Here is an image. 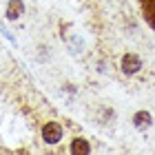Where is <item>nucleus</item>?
Wrapping results in <instances>:
<instances>
[{
	"instance_id": "obj_1",
	"label": "nucleus",
	"mask_w": 155,
	"mask_h": 155,
	"mask_svg": "<svg viewBox=\"0 0 155 155\" xmlns=\"http://www.w3.org/2000/svg\"><path fill=\"white\" fill-rule=\"evenodd\" d=\"M60 137H62V126L58 122H47L42 126V140L47 144H58Z\"/></svg>"
},
{
	"instance_id": "obj_2",
	"label": "nucleus",
	"mask_w": 155,
	"mask_h": 155,
	"mask_svg": "<svg viewBox=\"0 0 155 155\" xmlns=\"http://www.w3.org/2000/svg\"><path fill=\"white\" fill-rule=\"evenodd\" d=\"M140 69H142V60H140L135 53H126L124 58H122V71H124L126 75L137 73Z\"/></svg>"
},
{
	"instance_id": "obj_3",
	"label": "nucleus",
	"mask_w": 155,
	"mask_h": 155,
	"mask_svg": "<svg viewBox=\"0 0 155 155\" xmlns=\"http://www.w3.org/2000/svg\"><path fill=\"white\" fill-rule=\"evenodd\" d=\"M22 13H25V2L22 0H9V5H7V18L18 20Z\"/></svg>"
},
{
	"instance_id": "obj_4",
	"label": "nucleus",
	"mask_w": 155,
	"mask_h": 155,
	"mask_svg": "<svg viewBox=\"0 0 155 155\" xmlns=\"http://www.w3.org/2000/svg\"><path fill=\"white\" fill-rule=\"evenodd\" d=\"M151 122H153V117H151L149 111H137V113L133 115V124H135V129H140V131H144L146 126H151Z\"/></svg>"
},
{
	"instance_id": "obj_5",
	"label": "nucleus",
	"mask_w": 155,
	"mask_h": 155,
	"mask_svg": "<svg viewBox=\"0 0 155 155\" xmlns=\"http://www.w3.org/2000/svg\"><path fill=\"white\" fill-rule=\"evenodd\" d=\"M71 153H73V155H89V153H91V146H89L87 140L75 137L73 144H71Z\"/></svg>"
}]
</instances>
